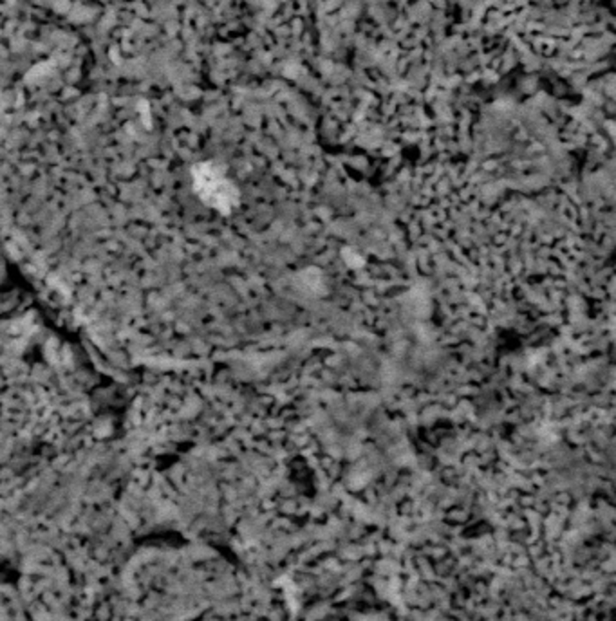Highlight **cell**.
<instances>
[{
  "mask_svg": "<svg viewBox=\"0 0 616 621\" xmlns=\"http://www.w3.org/2000/svg\"><path fill=\"white\" fill-rule=\"evenodd\" d=\"M197 182H199L197 188H199L203 199L223 213H229L239 201L235 187L217 168L206 167L203 173H199L197 177Z\"/></svg>",
  "mask_w": 616,
  "mask_h": 621,
  "instance_id": "6da1fadb",
  "label": "cell"
}]
</instances>
